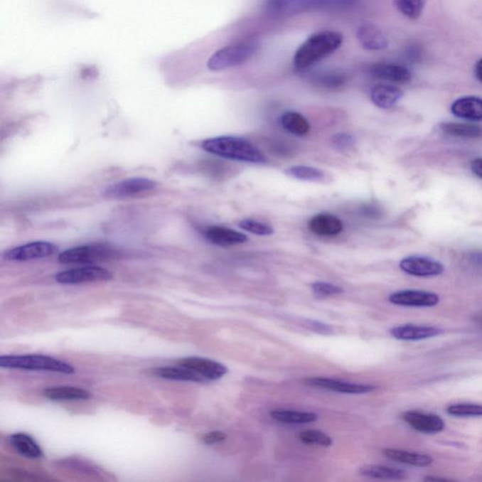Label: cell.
Here are the masks:
<instances>
[{
  "label": "cell",
  "mask_w": 482,
  "mask_h": 482,
  "mask_svg": "<svg viewBox=\"0 0 482 482\" xmlns=\"http://www.w3.org/2000/svg\"><path fill=\"white\" fill-rule=\"evenodd\" d=\"M202 148L205 152L232 161L248 164H265L266 158L257 147L245 139L222 136L205 139Z\"/></svg>",
  "instance_id": "obj_1"
},
{
  "label": "cell",
  "mask_w": 482,
  "mask_h": 482,
  "mask_svg": "<svg viewBox=\"0 0 482 482\" xmlns=\"http://www.w3.org/2000/svg\"><path fill=\"white\" fill-rule=\"evenodd\" d=\"M342 43L343 36L336 31H326L311 35L296 51L293 60L295 68H309L338 50Z\"/></svg>",
  "instance_id": "obj_2"
},
{
  "label": "cell",
  "mask_w": 482,
  "mask_h": 482,
  "mask_svg": "<svg viewBox=\"0 0 482 482\" xmlns=\"http://www.w3.org/2000/svg\"><path fill=\"white\" fill-rule=\"evenodd\" d=\"M0 367L11 370L49 371L63 374L75 373V368L68 363L42 354L6 355L0 357Z\"/></svg>",
  "instance_id": "obj_3"
},
{
  "label": "cell",
  "mask_w": 482,
  "mask_h": 482,
  "mask_svg": "<svg viewBox=\"0 0 482 482\" xmlns=\"http://www.w3.org/2000/svg\"><path fill=\"white\" fill-rule=\"evenodd\" d=\"M258 48L259 45L255 41L225 46L209 58L208 68L218 72L243 65L257 54Z\"/></svg>",
  "instance_id": "obj_4"
},
{
  "label": "cell",
  "mask_w": 482,
  "mask_h": 482,
  "mask_svg": "<svg viewBox=\"0 0 482 482\" xmlns=\"http://www.w3.org/2000/svg\"><path fill=\"white\" fill-rule=\"evenodd\" d=\"M357 0H268L267 10L272 14H292L311 10H336L353 7Z\"/></svg>",
  "instance_id": "obj_5"
},
{
  "label": "cell",
  "mask_w": 482,
  "mask_h": 482,
  "mask_svg": "<svg viewBox=\"0 0 482 482\" xmlns=\"http://www.w3.org/2000/svg\"><path fill=\"white\" fill-rule=\"evenodd\" d=\"M115 252L103 245L75 247L60 252L58 260L62 264H92L114 257Z\"/></svg>",
  "instance_id": "obj_6"
},
{
  "label": "cell",
  "mask_w": 482,
  "mask_h": 482,
  "mask_svg": "<svg viewBox=\"0 0 482 482\" xmlns=\"http://www.w3.org/2000/svg\"><path fill=\"white\" fill-rule=\"evenodd\" d=\"M112 272L102 267L86 266L82 268L68 269L57 274L56 281L62 284H77L112 280Z\"/></svg>",
  "instance_id": "obj_7"
},
{
  "label": "cell",
  "mask_w": 482,
  "mask_h": 482,
  "mask_svg": "<svg viewBox=\"0 0 482 482\" xmlns=\"http://www.w3.org/2000/svg\"><path fill=\"white\" fill-rule=\"evenodd\" d=\"M156 186L158 184L154 180L144 178V177H133V178L109 185V187L105 188L103 196L109 199L126 198V197L153 191Z\"/></svg>",
  "instance_id": "obj_8"
},
{
  "label": "cell",
  "mask_w": 482,
  "mask_h": 482,
  "mask_svg": "<svg viewBox=\"0 0 482 482\" xmlns=\"http://www.w3.org/2000/svg\"><path fill=\"white\" fill-rule=\"evenodd\" d=\"M59 251L57 245L48 241H36L9 250L3 257L8 261H28L51 257Z\"/></svg>",
  "instance_id": "obj_9"
},
{
  "label": "cell",
  "mask_w": 482,
  "mask_h": 482,
  "mask_svg": "<svg viewBox=\"0 0 482 482\" xmlns=\"http://www.w3.org/2000/svg\"><path fill=\"white\" fill-rule=\"evenodd\" d=\"M176 365L194 371L207 382L223 378L228 373L225 365L213 360L201 358V357H186V358L177 360Z\"/></svg>",
  "instance_id": "obj_10"
},
{
  "label": "cell",
  "mask_w": 482,
  "mask_h": 482,
  "mask_svg": "<svg viewBox=\"0 0 482 482\" xmlns=\"http://www.w3.org/2000/svg\"><path fill=\"white\" fill-rule=\"evenodd\" d=\"M400 269L405 274L417 277H432L444 272V266L438 261L426 257L413 255L400 261Z\"/></svg>",
  "instance_id": "obj_11"
},
{
  "label": "cell",
  "mask_w": 482,
  "mask_h": 482,
  "mask_svg": "<svg viewBox=\"0 0 482 482\" xmlns=\"http://www.w3.org/2000/svg\"><path fill=\"white\" fill-rule=\"evenodd\" d=\"M391 304L409 307H434L439 304V296L421 290H402L389 297Z\"/></svg>",
  "instance_id": "obj_12"
},
{
  "label": "cell",
  "mask_w": 482,
  "mask_h": 482,
  "mask_svg": "<svg viewBox=\"0 0 482 482\" xmlns=\"http://www.w3.org/2000/svg\"><path fill=\"white\" fill-rule=\"evenodd\" d=\"M307 385L313 387L326 389L342 394H367L375 390L376 386L364 383H350L342 380L328 378H309L306 380Z\"/></svg>",
  "instance_id": "obj_13"
},
{
  "label": "cell",
  "mask_w": 482,
  "mask_h": 482,
  "mask_svg": "<svg viewBox=\"0 0 482 482\" xmlns=\"http://www.w3.org/2000/svg\"><path fill=\"white\" fill-rule=\"evenodd\" d=\"M402 418L415 431L423 432V434H438L444 431L446 427L442 418L434 414L409 411L402 414Z\"/></svg>",
  "instance_id": "obj_14"
},
{
  "label": "cell",
  "mask_w": 482,
  "mask_h": 482,
  "mask_svg": "<svg viewBox=\"0 0 482 482\" xmlns=\"http://www.w3.org/2000/svg\"><path fill=\"white\" fill-rule=\"evenodd\" d=\"M370 73L374 77L394 83H408L412 80V73L405 66L395 63H377L371 66Z\"/></svg>",
  "instance_id": "obj_15"
},
{
  "label": "cell",
  "mask_w": 482,
  "mask_h": 482,
  "mask_svg": "<svg viewBox=\"0 0 482 482\" xmlns=\"http://www.w3.org/2000/svg\"><path fill=\"white\" fill-rule=\"evenodd\" d=\"M311 232L322 237L338 236L343 231L344 225L341 219L335 215L321 213L316 215L309 220Z\"/></svg>",
  "instance_id": "obj_16"
},
{
  "label": "cell",
  "mask_w": 482,
  "mask_h": 482,
  "mask_svg": "<svg viewBox=\"0 0 482 482\" xmlns=\"http://www.w3.org/2000/svg\"><path fill=\"white\" fill-rule=\"evenodd\" d=\"M205 237L209 242L220 247L240 245L248 240L246 235L223 226H210L205 229Z\"/></svg>",
  "instance_id": "obj_17"
},
{
  "label": "cell",
  "mask_w": 482,
  "mask_h": 482,
  "mask_svg": "<svg viewBox=\"0 0 482 482\" xmlns=\"http://www.w3.org/2000/svg\"><path fill=\"white\" fill-rule=\"evenodd\" d=\"M357 39L363 48L368 50H382L388 46V40L385 34L374 25L360 26L357 30Z\"/></svg>",
  "instance_id": "obj_18"
},
{
  "label": "cell",
  "mask_w": 482,
  "mask_h": 482,
  "mask_svg": "<svg viewBox=\"0 0 482 482\" xmlns=\"http://www.w3.org/2000/svg\"><path fill=\"white\" fill-rule=\"evenodd\" d=\"M451 112L464 120L482 121V100L477 97L459 98L451 105Z\"/></svg>",
  "instance_id": "obj_19"
},
{
  "label": "cell",
  "mask_w": 482,
  "mask_h": 482,
  "mask_svg": "<svg viewBox=\"0 0 482 482\" xmlns=\"http://www.w3.org/2000/svg\"><path fill=\"white\" fill-rule=\"evenodd\" d=\"M442 333L439 328L432 326H415V325H405L391 329L390 333L393 338L399 341H417L423 339L434 338Z\"/></svg>",
  "instance_id": "obj_20"
},
{
  "label": "cell",
  "mask_w": 482,
  "mask_h": 482,
  "mask_svg": "<svg viewBox=\"0 0 482 482\" xmlns=\"http://www.w3.org/2000/svg\"><path fill=\"white\" fill-rule=\"evenodd\" d=\"M402 97V90L390 84H377L370 92L371 100L380 109H391Z\"/></svg>",
  "instance_id": "obj_21"
},
{
  "label": "cell",
  "mask_w": 482,
  "mask_h": 482,
  "mask_svg": "<svg viewBox=\"0 0 482 482\" xmlns=\"http://www.w3.org/2000/svg\"><path fill=\"white\" fill-rule=\"evenodd\" d=\"M9 442L13 449L23 457L33 459V460L43 457L42 449L30 435L19 432V434L11 435Z\"/></svg>",
  "instance_id": "obj_22"
},
{
  "label": "cell",
  "mask_w": 482,
  "mask_h": 482,
  "mask_svg": "<svg viewBox=\"0 0 482 482\" xmlns=\"http://www.w3.org/2000/svg\"><path fill=\"white\" fill-rule=\"evenodd\" d=\"M383 454L390 460L409 466L424 467L431 466L434 463V459L431 456L406 450L386 449L383 450Z\"/></svg>",
  "instance_id": "obj_23"
},
{
  "label": "cell",
  "mask_w": 482,
  "mask_h": 482,
  "mask_svg": "<svg viewBox=\"0 0 482 482\" xmlns=\"http://www.w3.org/2000/svg\"><path fill=\"white\" fill-rule=\"evenodd\" d=\"M46 399L60 402V400H88L92 395L85 389L74 387V386H56L46 388L43 391Z\"/></svg>",
  "instance_id": "obj_24"
},
{
  "label": "cell",
  "mask_w": 482,
  "mask_h": 482,
  "mask_svg": "<svg viewBox=\"0 0 482 482\" xmlns=\"http://www.w3.org/2000/svg\"><path fill=\"white\" fill-rule=\"evenodd\" d=\"M152 373L154 375L162 379L183 380V382H207V380L203 378L202 376H200L199 374L188 370V368L179 367V365L178 368H154Z\"/></svg>",
  "instance_id": "obj_25"
},
{
  "label": "cell",
  "mask_w": 482,
  "mask_h": 482,
  "mask_svg": "<svg viewBox=\"0 0 482 482\" xmlns=\"http://www.w3.org/2000/svg\"><path fill=\"white\" fill-rule=\"evenodd\" d=\"M364 477L379 478V480H405L407 474L402 469L393 468L385 466H365L359 470Z\"/></svg>",
  "instance_id": "obj_26"
},
{
  "label": "cell",
  "mask_w": 482,
  "mask_h": 482,
  "mask_svg": "<svg viewBox=\"0 0 482 482\" xmlns=\"http://www.w3.org/2000/svg\"><path fill=\"white\" fill-rule=\"evenodd\" d=\"M284 129L296 136H304L310 132V124L301 113L287 112L281 117Z\"/></svg>",
  "instance_id": "obj_27"
},
{
  "label": "cell",
  "mask_w": 482,
  "mask_h": 482,
  "mask_svg": "<svg viewBox=\"0 0 482 482\" xmlns=\"http://www.w3.org/2000/svg\"><path fill=\"white\" fill-rule=\"evenodd\" d=\"M440 129L446 135L458 138L481 139L482 127L471 124L444 123Z\"/></svg>",
  "instance_id": "obj_28"
},
{
  "label": "cell",
  "mask_w": 482,
  "mask_h": 482,
  "mask_svg": "<svg viewBox=\"0 0 482 482\" xmlns=\"http://www.w3.org/2000/svg\"><path fill=\"white\" fill-rule=\"evenodd\" d=\"M271 415L274 419L286 424H309L318 419V415L307 412L277 410L272 412Z\"/></svg>",
  "instance_id": "obj_29"
},
{
  "label": "cell",
  "mask_w": 482,
  "mask_h": 482,
  "mask_svg": "<svg viewBox=\"0 0 482 482\" xmlns=\"http://www.w3.org/2000/svg\"><path fill=\"white\" fill-rule=\"evenodd\" d=\"M428 0H395L400 13L409 19L419 18Z\"/></svg>",
  "instance_id": "obj_30"
},
{
  "label": "cell",
  "mask_w": 482,
  "mask_h": 482,
  "mask_svg": "<svg viewBox=\"0 0 482 482\" xmlns=\"http://www.w3.org/2000/svg\"><path fill=\"white\" fill-rule=\"evenodd\" d=\"M287 176L304 181H321L324 178V173L318 168L310 166H293L286 171Z\"/></svg>",
  "instance_id": "obj_31"
},
{
  "label": "cell",
  "mask_w": 482,
  "mask_h": 482,
  "mask_svg": "<svg viewBox=\"0 0 482 482\" xmlns=\"http://www.w3.org/2000/svg\"><path fill=\"white\" fill-rule=\"evenodd\" d=\"M446 412L450 415L457 417H482V405L471 403H460L450 405Z\"/></svg>",
  "instance_id": "obj_32"
},
{
  "label": "cell",
  "mask_w": 482,
  "mask_h": 482,
  "mask_svg": "<svg viewBox=\"0 0 482 482\" xmlns=\"http://www.w3.org/2000/svg\"><path fill=\"white\" fill-rule=\"evenodd\" d=\"M301 442L307 445H316L329 448L333 445L332 438L319 431H304L299 435Z\"/></svg>",
  "instance_id": "obj_33"
},
{
  "label": "cell",
  "mask_w": 482,
  "mask_h": 482,
  "mask_svg": "<svg viewBox=\"0 0 482 482\" xmlns=\"http://www.w3.org/2000/svg\"><path fill=\"white\" fill-rule=\"evenodd\" d=\"M315 82L323 88L336 89L344 85L346 77L343 74H339V73H324V74L316 75Z\"/></svg>",
  "instance_id": "obj_34"
},
{
  "label": "cell",
  "mask_w": 482,
  "mask_h": 482,
  "mask_svg": "<svg viewBox=\"0 0 482 482\" xmlns=\"http://www.w3.org/2000/svg\"><path fill=\"white\" fill-rule=\"evenodd\" d=\"M239 226L243 230L248 231L250 233L257 235V236H269L274 234V228L266 223L257 222L255 220H243L239 223Z\"/></svg>",
  "instance_id": "obj_35"
},
{
  "label": "cell",
  "mask_w": 482,
  "mask_h": 482,
  "mask_svg": "<svg viewBox=\"0 0 482 482\" xmlns=\"http://www.w3.org/2000/svg\"><path fill=\"white\" fill-rule=\"evenodd\" d=\"M312 289L314 294L318 298H326L343 292L341 287L336 286V284L325 283V282H318V283L313 284Z\"/></svg>",
  "instance_id": "obj_36"
},
{
  "label": "cell",
  "mask_w": 482,
  "mask_h": 482,
  "mask_svg": "<svg viewBox=\"0 0 482 482\" xmlns=\"http://www.w3.org/2000/svg\"><path fill=\"white\" fill-rule=\"evenodd\" d=\"M332 141L333 144L338 149L346 150L353 147L355 144L356 139L353 135L348 134V133H338V134L333 136Z\"/></svg>",
  "instance_id": "obj_37"
},
{
  "label": "cell",
  "mask_w": 482,
  "mask_h": 482,
  "mask_svg": "<svg viewBox=\"0 0 482 482\" xmlns=\"http://www.w3.org/2000/svg\"><path fill=\"white\" fill-rule=\"evenodd\" d=\"M226 438H227V435H226L225 432L215 431L205 434L204 437H203L202 440L203 442L205 444V445L210 446L215 445V444L223 442V441H225Z\"/></svg>",
  "instance_id": "obj_38"
},
{
  "label": "cell",
  "mask_w": 482,
  "mask_h": 482,
  "mask_svg": "<svg viewBox=\"0 0 482 482\" xmlns=\"http://www.w3.org/2000/svg\"><path fill=\"white\" fill-rule=\"evenodd\" d=\"M306 326L314 332L318 333H323V335H329L333 332V328L330 325L322 323V322L316 321H307Z\"/></svg>",
  "instance_id": "obj_39"
},
{
  "label": "cell",
  "mask_w": 482,
  "mask_h": 482,
  "mask_svg": "<svg viewBox=\"0 0 482 482\" xmlns=\"http://www.w3.org/2000/svg\"><path fill=\"white\" fill-rule=\"evenodd\" d=\"M467 261L472 266V268L482 271V252H471V254L468 255Z\"/></svg>",
  "instance_id": "obj_40"
},
{
  "label": "cell",
  "mask_w": 482,
  "mask_h": 482,
  "mask_svg": "<svg viewBox=\"0 0 482 482\" xmlns=\"http://www.w3.org/2000/svg\"><path fill=\"white\" fill-rule=\"evenodd\" d=\"M363 213L368 217L377 218L380 216L382 212H380L379 207H376V205H367V207L364 208Z\"/></svg>",
  "instance_id": "obj_41"
},
{
  "label": "cell",
  "mask_w": 482,
  "mask_h": 482,
  "mask_svg": "<svg viewBox=\"0 0 482 482\" xmlns=\"http://www.w3.org/2000/svg\"><path fill=\"white\" fill-rule=\"evenodd\" d=\"M472 172L482 178V158L474 159L471 164Z\"/></svg>",
  "instance_id": "obj_42"
},
{
  "label": "cell",
  "mask_w": 482,
  "mask_h": 482,
  "mask_svg": "<svg viewBox=\"0 0 482 482\" xmlns=\"http://www.w3.org/2000/svg\"><path fill=\"white\" fill-rule=\"evenodd\" d=\"M474 73L476 77H477L478 80L482 83V58L481 60H478L477 63H476Z\"/></svg>",
  "instance_id": "obj_43"
}]
</instances>
